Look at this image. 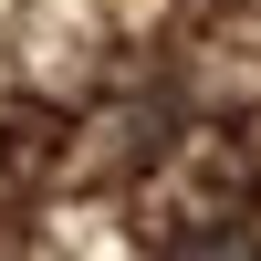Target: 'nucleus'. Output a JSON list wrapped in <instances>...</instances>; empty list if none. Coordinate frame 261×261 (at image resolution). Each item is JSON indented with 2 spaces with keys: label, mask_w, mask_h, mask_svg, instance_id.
<instances>
[{
  "label": "nucleus",
  "mask_w": 261,
  "mask_h": 261,
  "mask_svg": "<svg viewBox=\"0 0 261 261\" xmlns=\"http://www.w3.org/2000/svg\"><path fill=\"white\" fill-rule=\"evenodd\" d=\"M188 261H261L251 241H209V251H188Z\"/></svg>",
  "instance_id": "nucleus-1"
}]
</instances>
